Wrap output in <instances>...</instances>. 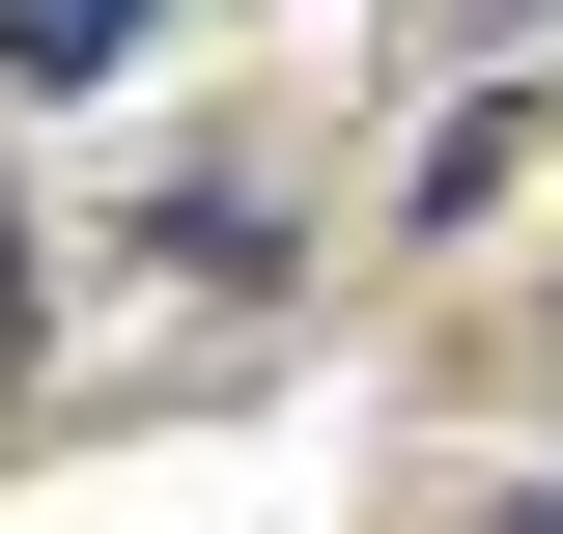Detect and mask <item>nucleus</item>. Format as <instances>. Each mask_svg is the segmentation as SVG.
<instances>
[{
  "instance_id": "obj_2",
  "label": "nucleus",
  "mask_w": 563,
  "mask_h": 534,
  "mask_svg": "<svg viewBox=\"0 0 563 534\" xmlns=\"http://www.w3.org/2000/svg\"><path fill=\"white\" fill-rule=\"evenodd\" d=\"M536 534H563V507H536Z\"/></svg>"
},
{
  "instance_id": "obj_1",
  "label": "nucleus",
  "mask_w": 563,
  "mask_h": 534,
  "mask_svg": "<svg viewBox=\"0 0 563 534\" xmlns=\"http://www.w3.org/2000/svg\"><path fill=\"white\" fill-rule=\"evenodd\" d=\"M141 29H169V0H0V57H29V85H113Z\"/></svg>"
}]
</instances>
